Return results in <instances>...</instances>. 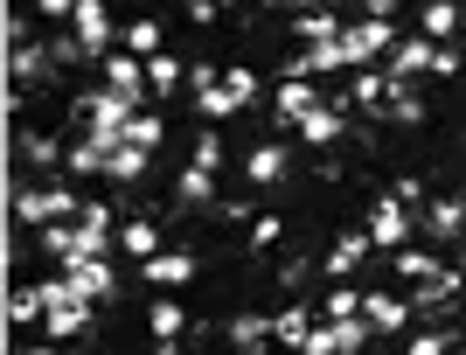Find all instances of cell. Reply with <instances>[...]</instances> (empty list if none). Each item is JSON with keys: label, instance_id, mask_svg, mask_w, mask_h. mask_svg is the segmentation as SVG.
Segmentation results:
<instances>
[{"label": "cell", "instance_id": "23", "mask_svg": "<svg viewBox=\"0 0 466 355\" xmlns=\"http://www.w3.org/2000/svg\"><path fill=\"white\" fill-rule=\"evenodd\" d=\"M328 328H334V355H362V349H370V314L328 320Z\"/></svg>", "mask_w": 466, "mask_h": 355}, {"label": "cell", "instance_id": "34", "mask_svg": "<svg viewBox=\"0 0 466 355\" xmlns=\"http://www.w3.org/2000/svg\"><path fill=\"white\" fill-rule=\"evenodd\" d=\"M160 139H167V126H160L154 112H133V126H126V147H147V154H154Z\"/></svg>", "mask_w": 466, "mask_h": 355}, {"label": "cell", "instance_id": "48", "mask_svg": "<svg viewBox=\"0 0 466 355\" xmlns=\"http://www.w3.org/2000/svg\"><path fill=\"white\" fill-rule=\"evenodd\" d=\"M63 355H77V349H63Z\"/></svg>", "mask_w": 466, "mask_h": 355}, {"label": "cell", "instance_id": "41", "mask_svg": "<svg viewBox=\"0 0 466 355\" xmlns=\"http://www.w3.org/2000/svg\"><path fill=\"white\" fill-rule=\"evenodd\" d=\"M216 160H223V139H216V126L202 139H195V167H216Z\"/></svg>", "mask_w": 466, "mask_h": 355}, {"label": "cell", "instance_id": "35", "mask_svg": "<svg viewBox=\"0 0 466 355\" xmlns=\"http://www.w3.org/2000/svg\"><path fill=\"white\" fill-rule=\"evenodd\" d=\"M362 299H370L362 286H334V293H328V320H349V314H362Z\"/></svg>", "mask_w": 466, "mask_h": 355}, {"label": "cell", "instance_id": "2", "mask_svg": "<svg viewBox=\"0 0 466 355\" xmlns=\"http://www.w3.org/2000/svg\"><path fill=\"white\" fill-rule=\"evenodd\" d=\"M42 293H49V314H42L49 341H77V335H91V299L70 293V279H49Z\"/></svg>", "mask_w": 466, "mask_h": 355}, {"label": "cell", "instance_id": "18", "mask_svg": "<svg viewBox=\"0 0 466 355\" xmlns=\"http://www.w3.org/2000/svg\"><path fill=\"white\" fill-rule=\"evenodd\" d=\"M147 328H154V341H181L188 307H181V299H154V307H147Z\"/></svg>", "mask_w": 466, "mask_h": 355}, {"label": "cell", "instance_id": "15", "mask_svg": "<svg viewBox=\"0 0 466 355\" xmlns=\"http://www.w3.org/2000/svg\"><path fill=\"white\" fill-rule=\"evenodd\" d=\"M370 244H376V237H362V230L334 237V244H328V272H334V279H349L355 265H362V251H370Z\"/></svg>", "mask_w": 466, "mask_h": 355}, {"label": "cell", "instance_id": "5", "mask_svg": "<svg viewBox=\"0 0 466 355\" xmlns=\"http://www.w3.org/2000/svg\"><path fill=\"white\" fill-rule=\"evenodd\" d=\"M383 70H390V84H410L418 70H439V42H431V36H404L397 49H390Z\"/></svg>", "mask_w": 466, "mask_h": 355}, {"label": "cell", "instance_id": "22", "mask_svg": "<svg viewBox=\"0 0 466 355\" xmlns=\"http://www.w3.org/2000/svg\"><path fill=\"white\" fill-rule=\"evenodd\" d=\"M397 272H404L410 286H425V279H439L446 265H439V258H431L425 244H404V251H397Z\"/></svg>", "mask_w": 466, "mask_h": 355}, {"label": "cell", "instance_id": "26", "mask_svg": "<svg viewBox=\"0 0 466 355\" xmlns=\"http://www.w3.org/2000/svg\"><path fill=\"white\" fill-rule=\"evenodd\" d=\"M230 341L251 355V349H265V341H279V335H272V320H265V314H237L230 320Z\"/></svg>", "mask_w": 466, "mask_h": 355}, {"label": "cell", "instance_id": "21", "mask_svg": "<svg viewBox=\"0 0 466 355\" xmlns=\"http://www.w3.org/2000/svg\"><path fill=\"white\" fill-rule=\"evenodd\" d=\"M418 36H431V42H452V36H460V7H452V0H431L425 15H418Z\"/></svg>", "mask_w": 466, "mask_h": 355}, {"label": "cell", "instance_id": "7", "mask_svg": "<svg viewBox=\"0 0 466 355\" xmlns=\"http://www.w3.org/2000/svg\"><path fill=\"white\" fill-rule=\"evenodd\" d=\"M15 209H21V223H35V230H49L56 217H70V209H77V196H70V188H28V196H21Z\"/></svg>", "mask_w": 466, "mask_h": 355}, {"label": "cell", "instance_id": "11", "mask_svg": "<svg viewBox=\"0 0 466 355\" xmlns=\"http://www.w3.org/2000/svg\"><path fill=\"white\" fill-rule=\"evenodd\" d=\"M139 279H147V286H188V279H195V258L188 251H160V258L139 265Z\"/></svg>", "mask_w": 466, "mask_h": 355}, {"label": "cell", "instance_id": "17", "mask_svg": "<svg viewBox=\"0 0 466 355\" xmlns=\"http://www.w3.org/2000/svg\"><path fill=\"white\" fill-rule=\"evenodd\" d=\"M466 230V196H439L425 217V237H460Z\"/></svg>", "mask_w": 466, "mask_h": 355}, {"label": "cell", "instance_id": "39", "mask_svg": "<svg viewBox=\"0 0 466 355\" xmlns=\"http://www.w3.org/2000/svg\"><path fill=\"white\" fill-rule=\"evenodd\" d=\"M223 91H230L237 105H258V77L251 70H223Z\"/></svg>", "mask_w": 466, "mask_h": 355}, {"label": "cell", "instance_id": "16", "mask_svg": "<svg viewBox=\"0 0 466 355\" xmlns=\"http://www.w3.org/2000/svg\"><path fill=\"white\" fill-rule=\"evenodd\" d=\"M452 293H460V272H439V279H425V286H418V293H410V307H418V314H439V307H452Z\"/></svg>", "mask_w": 466, "mask_h": 355}, {"label": "cell", "instance_id": "20", "mask_svg": "<svg viewBox=\"0 0 466 355\" xmlns=\"http://www.w3.org/2000/svg\"><path fill=\"white\" fill-rule=\"evenodd\" d=\"M118 244H126V258H133V265H147V258H160V230L154 223H118Z\"/></svg>", "mask_w": 466, "mask_h": 355}, {"label": "cell", "instance_id": "1", "mask_svg": "<svg viewBox=\"0 0 466 355\" xmlns=\"http://www.w3.org/2000/svg\"><path fill=\"white\" fill-rule=\"evenodd\" d=\"M42 244H49L63 265H77V258H105L118 237H112L105 202H84V217H77V223H49V230H42Z\"/></svg>", "mask_w": 466, "mask_h": 355}, {"label": "cell", "instance_id": "42", "mask_svg": "<svg viewBox=\"0 0 466 355\" xmlns=\"http://www.w3.org/2000/svg\"><path fill=\"white\" fill-rule=\"evenodd\" d=\"M28 160H42V167H49V160H56V139H42V133H28Z\"/></svg>", "mask_w": 466, "mask_h": 355}, {"label": "cell", "instance_id": "24", "mask_svg": "<svg viewBox=\"0 0 466 355\" xmlns=\"http://www.w3.org/2000/svg\"><path fill=\"white\" fill-rule=\"evenodd\" d=\"M355 98L370 105V112H390V98H397V84H390V70H362V77H355Z\"/></svg>", "mask_w": 466, "mask_h": 355}, {"label": "cell", "instance_id": "30", "mask_svg": "<svg viewBox=\"0 0 466 355\" xmlns=\"http://www.w3.org/2000/svg\"><path fill=\"white\" fill-rule=\"evenodd\" d=\"M147 84H154V91H181V84H188V63H175L167 49H160V56L147 63Z\"/></svg>", "mask_w": 466, "mask_h": 355}, {"label": "cell", "instance_id": "31", "mask_svg": "<svg viewBox=\"0 0 466 355\" xmlns=\"http://www.w3.org/2000/svg\"><path fill=\"white\" fill-rule=\"evenodd\" d=\"M49 63H56L49 49H21V42H15V56H7V70H15V84H35L42 70H49Z\"/></svg>", "mask_w": 466, "mask_h": 355}, {"label": "cell", "instance_id": "43", "mask_svg": "<svg viewBox=\"0 0 466 355\" xmlns=\"http://www.w3.org/2000/svg\"><path fill=\"white\" fill-rule=\"evenodd\" d=\"M35 7H42V15H77L84 0H35Z\"/></svg>", "mask_w": 466, "mask_h": 355}, {"label": "cell", "instance_id": "28", "mask_svg": "<svg viewBox=\"0 0 466 355\" xmlns=\"http://www.w3.org/2000/svg\"><path fill=\"white\" fill-rule=\"evenodd\" d=\"M272 335H279V349H307V335H313L307 307H286V314L272 320Z\"/></svg>", "mask_w": 466, "mask_h": 355}, {"label": "cell", "instance_id": "36", "mask_svg": "<svg viewBox=\"0 0 466 355\" xmlns=\"http://www.w3.org/2000/svg\"><path fill=\"white\" fill-rule=\"evenodd\" d=\"M195 112H202V118H230V112H244V105H237L230 91L216 84V91H202V98H195Z\"/></svg>", "mask_w": 466, "mask_h": 355}, {"label": "cell", "instance_id": "33", "mask_svg": "<svg viewBox=\"0 0 466 355\" xmlns=\"http://www.w3.org/2000/svg\"><path fill=\"white\" fill-rule=\"evenodd\" d=\"M7 314H15L21 328H28V320H42V314H49V293H42V286H21V293L7 299Z\"/></svg>", "mask_w": 466, "mask_h": 355}, {"label": "cell", "instance_id": "6", "mask_svg": "<svg viewBox=\"0 0 466 355\" xmlns=\"http://www.w3.org/2000/svg\"><path fill=\"white\" fill-rule=\"evenodd\" d=\"M70 36L84 42L91 63H105V49H112V15H105V0H84L77 15H70Z\"/></svg>", "mask_w": 466, "mask_h": 355}, {"label": "cell", "instance_id": "29", "mask_svg": "<svg viewBox=\"0 0 466 355\" xmlns=\"http://www.w3.org/2000/svg\"><path fill=\"white\" fill-rule=\"evenodd\" d=\"M126 56H139V63L160 56V21H133V28H126Z\"/></svg>", "mask_w": 466, "mask_h": 355}, {"label": "cell", "instance_id": "14", "mask_svg": "<svg viewBox=\"0 0 466 355\" xmlns=\"http://www.w3.org/2000/svg\"><path fill=\"white\" fill-rule=\"evenodd\" d=\"M362 314H370V328H383V335H390V328H404L418 307H410V299H397V293H370V299H362Z\"/></svg>", "mask_w": 466, "mask_h": 355}, {"label": "cell", "instance_id": "9", "mask_svg": "<svg viewBox=\"0 0 466 355\" xmlns=\"http://www.w3.org/2000/svg\"><path fill=\"white\" fill-rule=\"evenodd\" d=\"M97 70H105V91H118V98H133V105H139V91H154V84H147V63H139V56H105Z\"/></svg>", "mask_w": 466, "mask_h": 355}, {"label": "cell", "instance_id": "3", "mask_svg": "<svg viewBox=\"0 0 466 355\" xmlns=\"http://www.w3.org/2000/svg\"><path fill=\"white\" fill-rule=\"evenodd\" d=\"M397 42H404V36H397V21H349V36H341V49H349V63H355V70H362V63H370V56H383L390 63V49H397Z\"/></svg>", "mask_w": 466, "mask_h": 355}, {"label": "cell", "instance_id": "13", "mask_svg": "<svg viewBox=\"0 0 466 355\" xmlns=\"http://www.w3.org/2000/svg\"><path fill=\"white\" fill-rule=\"evenodd\" d=\"M292 133L307 139V147H334V139L349 133V126H341V112H334V105H320V112H307L299 126H292Z\"/></svg>", "mask_w": 466, "mask_h": 355}, {"label": "cell", "instance_id": "45", "mask_svg": "<svg viewBox=\"0 0 466 355\" xmlns=\"http://www.w3.org/2000/svg\"><path fill=\"white\" fill-rule=\"evenodd\" d=\"M147 355H181V341H154V349H147Z\"/></svg>", "mask_w": 466, "mask_h": 355}, {"label": "cell", "instance_id": "19", "mask_svg": "<svg viewBox=\"0 0 466 355\" xmlns=\"http://www.w3.org/2000/svg\"><path fill=\"white\" fill-rule=\"evenodd\" d=\"M286 147H279V139H265V147H251V154H244V175H251V181H279V175H286Z\"/></svg>", "mask_w": 466, "mask_h": 355}, {"label": "cell", "instance_id": "38", "mask_svg": "<svg viewBox=\"0 0 466 355\" xmlns=\"http://www.w3.org/2000/svg\"><path fill=\"white\" fill-rule=\"evenodd\" d=\"M390 118H397V126H425V105H418L404 84H397V98H390Z\"/></svg>", "mask_w": 466, "mask_h": 355}, {"label": "cell", "instance_id": "12", "mask_svg": "<svg viewBox=\"0 0 466 355\" xmlns=\"http://www.w3.org/2000/svg\"><path fill=\"white\" fill-rule=\"evenodd\" d=\"M307 112H320V98H313V77H286V84H279V118H286V126H299Z\"/></svg>", "mask_w": 466, "mask_h": 355}, {"label": "cell", "instance_id": "47", "mask_svg": "<svg viewBox=\"0 0 466 355\" xmlns=\"http://www.w3.org/2000/svg\"><path fill=\"white\" fill-rule=\"evenodd\" d=\"M251 7H279V0H251Z\"/></svg>", "mask_w": 466, "mask_h": 355}, {"label": "cell", "instance_id": "4", "mask_svg": "<svg viewBox=\"0 0 466 355\" xmlns=\"http://www.w3.org/2000/svg\"><path fill=\"white\" fill-rule=\"evenodd\" d=\"M370 237L383 244V251H404L410 237H418V223H410V202L376 196V202H370Z\"/></svg>", "mask_w": 466, "mask_h": 355}, {"label": "cell", "instance_id": "46", "mask_svg": "<svg viewBox=\"0 0 466 355\" xmlns=\"http://www.w3.org/2000/svg\"><path fill=\"white\" fill-rule=\"evenodd\" d=\"M299 7H334V15H341V7H349V0H299Z\"/></svg>", "mask_w": 466, "mask_h": 355}, {"label": "cell", "instance_id": "27", "mask_svg": "<svg viewBox=\"0 0 466 355\" xmlns=\"http://www.w3.org/2000/svg\"><path fill=\"white\" fill-rule=\"evenodd\" d=\"M175 196L181 202H216V167H195V160H188L181 181H175Z\"/></svg>", "mask_w": 466, "mask_h": 355}, {"label": "cell", "instance_id": "32", "mask_svg": "<svg viewBox=\"0 0 466 355\" xmlns=\"http://www.w3.org/2000/svg\"><path fill=\"white\" fill-rule=\"evenodd\" d=\"M63 167H70V175H105V147H97V139H77V147L63 154Z\"/></svg>", "mask_w": 466, "mask_h": 355}, {"label": "cell", "instance_id": "25", "mask_svg": "<svg viewBox=\"0 0 466 355\" xmlns=\"http://www.w3.org/2000/svg\"><path fill=\"white\" fill-rule=\"evenodd\" d=\"M147 160H154L147 147H112V154H105V175H112V181H139V175H147Z\"/></svg>", "mask_w": 466, "mask_h": 355}, {"label": "cell", "instance_id": "8", "mask_svg": "<svg viewBox=\"0 0 466 355\" xmlns=\"http://www.w3.org/2000/svg\"><path fill=\"white\" fill-rule=\"evenodd\" d=\"M63 279H70V293H84V299L118 293V279H112V265H105V258H77V265H63Z\"/></svg>", "mask_w": 466, "mask_h": 355}, {"label": "cell", "instance_id": "44", "mask_svg": "<svg viewBox=\"0 0 466 355\" xmlns=\"http://www.w3.org/2000/svg\"><path fill=\"white\" fill-rule=\"evenodd\" d=\"M370 15L376 21H397V0H370Z\"/></svg>", "mask_w": 466, "mask_h": 355}, {"label": "cell", "instance_id": "10", "mask_svg": "<svg viewBox=\"0 0 466 355\" xmlns=\"http://www.w3.org/2000/svg\"><path fill=\"white\" fill-rule=\"evenodd\" d=\"M292 36L307 42V49H313V42H341V36H349V21L334 15V7H299V15H292Z\"/></svg>", "mask_w": 466, "mask_h": 355}, {"label": "cell", "instance_id": "37", "mask_svg": "<svg viewBox=\"0 0 466 355\" xmlns=\"http://www.w3.org/2000/svg\"><path fill=\"white\" fill-rule=\"evenodd\" d=\"M404 355H452V335H439V328H425V335H410Z\"/></svg>", "mask_w": 466, "mask_h": 355}, {"label": "cell", "instance_id": "40", "mask_svg": "<svg viewBox=\"0 0 466 355\" xmlns=\"http://www.w3.org/2000/svg\"><path fill=\"white\" fill-rule=\"evenodd\" d=\"M216 84H223V70H216V63H188V91H195V98H202V91H216Z\"/></svg>", "mask_w": 466, "mask_h": 355}]
</instances>
